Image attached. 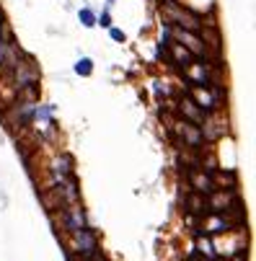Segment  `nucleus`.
Here are the masks:
<instances>
[{
    "mask_svg": "<svg viewBox=\"0 0 256 261\" xmlns=\"http://www.w3.org/2000/svg\"><path fill=\"white\" fill-rule=\"evenodd\" d=\"M163 13H166V18H168V24L174 21V24H176L179 29H184V31H194V34H199V29H202L199 16H194V13L186 11V8H181L179 3H174V0L163 3Z\"/></svg>",
    "mask_w": 256,
    "mask_h": 261,
    "instance_id": "1",
    "label": "nucleus"
},
{
    "mask_svg": "<svg viewBox=\"0 0 256 261\" xmlns=\"http://www.w3.org/2000/svg\"><path fill=\"white\" fill-rule=\"evenodd\" d=\"M70 235H73V243H75V251L80 253V258H96V256H101L98 238H96V233L91 228H80V230H75Z\"/></svg>",
    "mask_w": 256,
    "mask_h": 261,
    "instance_id": "2",
    "label": "nucleus"
},
{
    "mask_svg": "<svg viewBox=\"0 0 256 261\" xmlns=\"http://www.w3.org/2000/svg\"><path fill=\"white\" fill-rule=\"evenodd\" d=\"M60 223H62V228H65L68 233H75V230H80V228H88V225H85V210L80 207V202L62 207Z\"/></svg>",
    "mask_w": 256,
    "mask_h": 261,
    "instance_id": "3",
    "label": "nucleus"
},
{
    "mask_svg": "<svg viewBox=\"0 0 256 261\" xmlns=\"http://www.w3.org/2000/svg\"><path fill=\"white\" fill-rule=\"evenodd\" d=\"M174 36L179 39V44L184 47V49H189L191 52V57H207V47H204V39L199 36V34H194V31H184V29H174Z\"/></svg>",
    "mask_w": 256,
    "mask_h": 261,
    "instance_id": "4",
    "label": "nucleus"
},
{
    "mask_svg": "<svg viewBox=\"0 0 256 261\" xmlns=\"http://www.w3.org/2000/svg\"><path fill=\"white\" fill-rule=\"evenodd\" d=\"M171 44V62H176V65H181V68L186 70L191 62H194V57H191V52L189 49H184L179 41H168Z\"/></svg>",
    "mask_w": 256,
    "mask_h": 261,
    "instance_id": "5",
    "label": "nucleus"
},
{
    "mask_svg": "<svg viewBox=\"0 0 256 261\" xmlns=\"http://www.w3.org/2000/svg\"><path fill=\"white\" fill-rule=\"evenodd\" d=\"M181 114L184 117H189L191 119V124H194V127H199L202 122H204V114H202V109L194 103V101H191V98H181Z\"/></svg>",
    "mask_w": 256,
    "mask_h": 261,
    "instance_id": "6",
    "label": "nucleus"
},
{
    "mask_svg": "<svg viewBox=\"0 0 256 261\" xmlns=\"http://www.w3.org/2000/svg\"><path fill=\"white\" fill-rule=\"evenodd\" d=\"M75 73H78L80 78H91V75H93V60H91V57H80V60L75 62Z\"/></svg>",
    "mask_w": 256,
    "mask_h": 261,
    "instance_id": "7",
    "label": "nucleus"
},
{
    "mask_svg": "<svg viewBox=\"0 0 256 261\" xmlns=\"http://www.w3.org/2000/svg\"><path fill=\"white\" fill-rule=\"evenodd\" d=\"M78 21H80L85 29H93V26H96V13H93L91 8H80V11H78Z\"/></svg>",
    "mask_w": 256,
    "mask_h": 261,
    "instance_id": "8",
    "label": "nucleus"
},
{
    "mask_svg": "<svg viewBox=\"0 0 256 261\" xmlns=\"http://www.w3.org/2000/svg\"><path fill=\"white\" fill-rule=\"evenodd\" d=\"M197 248H199V253H204L207 261L215 258V251H212V243L207 241V238H197Z\"/></svg>",
    "mask_w": 256,
    "mask_h": 261,
    "instance_id": "9",
    "label": "nucleus"
},
{
    "mask_svg": "<svg viewBox=\"0 0 256 261\" xmlns=\"http://www.w3.org/2000/svg\"><path fill=\"white\" fill-rule=\"evenodd\" d=\"M96 24H101L104 29H112V13L109 11H101V16H96Z\"/></svg>",
    "mask_w": 256,
    "mask_h": 261,
    "instance_id": "10",
    "label": "nucleus"
},
{
    "mask_svg": "<svg viewBox=\"0 0 256 261\" xmlns=\"http://www.w3.org/2000/svg\"><path fill=\"white\" fill-rule=\"evenodd\" d=\"M109 36H112V39L117 41V44H122V41H127V34H124L122 29H114V26L109 29Z\"/></svg>",
    "mask_w": 256,
    "mask_h": 261,
    "instance_id": "11",
    "label": "nucleus"
}]
</instances>
